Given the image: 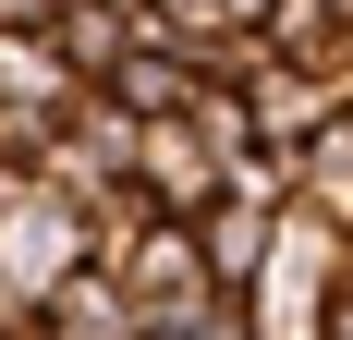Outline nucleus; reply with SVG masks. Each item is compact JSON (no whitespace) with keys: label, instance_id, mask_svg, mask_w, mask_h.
Returning <instances> with one entry per match:
<instances>
[{"label":"nucleus","instance_id":"nucleus-1","mask_svg":"<svg viewBox=\"0 0 353 340\" xmlns=\"http://www.w3.org/2000/svg\"><path fill=\"white\" fill-rule=\"evenodd\" d=\"M98 279L134 304V328H208V268H195V231L183 219H134V231L98 255Z\"/></svg>","mask_w":353,"mask_h":340},{"label":"nucleus","instance_id":"nucleus-2","mask_svg":"<svg viewBox=\"0 0 353 340\" xmlns=\"http://www.w3.org/2000/svg\"><path fill=\"white\" fill-rule=\"evenodd\" d=\"M85 268H98V243H85V219H73L49 182L0 206V304H12V316H37L61 279H85Z\"/></svg>","mask_w":353,"mask_h":340},{"label":"nucleus","instance_id":"nucleus-3","mask_svg":"<svg viewBox=\"0 0 353 340\" xmlns=\"http://www.w3.org/2000/svg\"><path fill=\"white\" fill-rule=\"evenodd\" d=\"M37 340H146V328H134V304L85 268V279H61V292L37 304Z\"/></svg>","mask_w":353,"mask_h":340},{"label":"nucleus","instance_id":"nucleus-4","mask_svg":"<svg viewBox=\"0 0 353 340\" xmlns=\"http://www.w3.org/2000/svg\"><path fill=\"white\" fill-rule=\"evenodd\" d=\"M12 340H37V316H25V328H12Z\"/></svg>","mask_w":353,"mask_h":340}]
</instances>
